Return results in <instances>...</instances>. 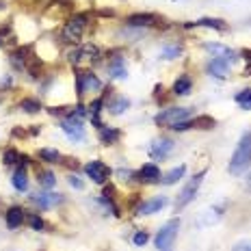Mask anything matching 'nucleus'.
Listing matches in <instances>:
<instances>
[{
    "label": "nucleus",
    "instance_id": "nucleus-5",
    "mask_svg": "<svg viewBox=\"0 0 251 251\" xmlns=\"http://www.w3.org/2000/svg\"><path fill=\"white\" fill-rule=\"evenodd\" d=\"M177 229H180V219H171V221H167L163 227L158 229V234H156V249L158 251H171L174 247V240L177 236Z\"/></svg>",
    "mask_w": 251,
    "mask_h": 251
},
{
    "label": "nucleus",
    "instance_id": "nucleus-1",
    "mask_svg": "<svg viewBox=\"0 0 251 251\" xmlns=\"http://www.w3.org/2000/svg\"><path fill=\"white\" fill-rule=\"evenodd\" d=\"M251 167V132H247L240 137L236 150H234L232 158H229V165H227V171L232 176H243L247 174V169Z\"/></svg>",
    "mask_w": 251,
    "mask_h": 251
},
{
    "label": "nucleus",
    "instance_id": "nucleus-17",
    "mask_svg": "<svg viewBox=\"0 0 251 251\" xmlns=\"http://www.w3.org/2000/svg\"><path fill=\"white\" fill-rule=\"evenodd\" d=\"M104 111V96L102 98H96L91 104L87 106V115H89V119H91V124L93 126H98V128H102V119H100V115Z\"/></svg>",
    "mask_w": 251,
    "mask_h": 251
},
{
    "label": "nucleus",
    "instance_id": "nucleus-32",
    "mask_svg": "<svg viewBox=\"0 0 251 251\" xmlns=\"http://www.w3.org/2000/svg\"><path fill=\"white\" fill-rule=\"evenodd\" d=\"M26 221H28V226L30 229H35V232H41V229L46 227V223H44V219L39 217V214H28L26 217Z\"/></svg>",
    "mask_w": 251,
    "mask_h": 251
},
{
    "label": "nucleus",
    "instance_id": "nucleus-4",
    "mask_svg": "<svg viewBox=\"0 0 251 251\" xmlns=\"http://www.w3.org/2000/svg\"><path fill=\"white\" fill-rule=\"evenodd\" d=\"M203 177H206V169H201L200 174H195V176L191 177V180L186 182V186L182 188L180 195H177V200H176V208H177V210H184L188 203L195 200V195H197V191H200Z\"/></svg>",
    "mask_w": 251,
    "mask_h": 251
},
{
    "label": "nucleus",
    "instance_id": "nucleus-14",
    "mask_svg": "<svg viewBox=\"0 0 251 251\" xmlns=\"http://www.w3.org/2000/svg\"><path fill=\"white\" fill-rule=\"evenodd\" d=\"M24 219H26V210L20 206H11L7 212H4V221H7L9 229H18L24 223Z\"/></svg>",
    "mask_w": 251,
    "mask_h": 251
},
{
    "label": "nucleus",
    "instance_id": "nucleus-26",
    "mask_svg": "<svg viewBox=\"0 0 251 251\" xmlns=\"http://www.w3.org/2000/svg\"><path fill=\"white\" fill-rule=\"evenodd\" d=\"M37 182H39L41 188L50 191V188L56 186V176L52 174V171H48V169H41V171H37Z\"/></svg>",
    "mask_w": 251,
    "mask_h": 251
},
{
    "label": "nucleus",
    "instance_id": "nucleus-34",
    "mask_svg": "<svg viewBox=\"0 0 251 251\" xmlns=\"http://www.w3.org/2000/svg\"><path fill=\"white\" fill-rule=\"evenodd\" d=\"M148 240H150V234L145 232V229H139V232L132 236V243L137 245V247H143V245L148 243Z\"/></svg>",
    "mask_w": 251,
    "mask_h": 251
},
{
    "label": "nucleus",
    "instance_id": "nucleus-7",
    "mask_svg": "<svg viewBox=\"0 0 251 251\" xmlns=\"http://www.w3.org/2000/svg\"><path fill=\"white\" fill-rule=\"evenodd\" d=\"M85 174L91 177L96 184H104V182L111 177V167L104 165L102 160H91V163L85 165Z\"/></svg>",
    "mask_w": 251,
    "mask_h": 251
},
{
    "label": "nucleus",
    "instance_id": "nucleus-38",
    "mask_svg": "<svg viewBox=\"0 0 251 251\" xmlns=\"http://www.w3.org/2000/svg\"><path fill=\"white\" fill-rule=\"evenodd\" d=\"M245 186H247V191L251 193V171L247 174V177H245Z\"/></svg>",
    "mask_w": 251,
    "mask_h": 251
},
{
    "label": "nucleus",
    "instance_id": "nucleus-11",
    "mask_svg": "<svg viewBox=\"0 0 251 251\" xmlns=\"http://www.w3.org/2000/svg\"><path fill=\"white\" fill-rule=\"evenodd\" d=\"M160 177H163V176H160V169L154 163L143 165L137 171V180L143 182V184H156V182H160Z\"/></svg>",
    "mask_w": 251,
    "mask_h": 251
},
{
    "label": "nucleus",
    "instance_id": "nucleus-23",
    "mask_svg": "<svg viewBox=\"0 0 251 251\" xmlns=\"http://www.w3.org/2000/svg\"><path fill=\"white\" fill-rule=\"evenodd\" d=\"M191 89H193L191 76L182 74V76L174 82V96H188V93H191Z\"/></svg>",
    "mask_w": 251,
    "mask_h": 251
},
{
    "label": "nucleus",
    "instance_id": "nucleus-20",
    "mask_svg": "<svg viewBox=\"0 0 251 251\" xmlns=\"http://www.w3.org/2000/svg\"><path fill=\"white\" fill-rule=\"evenodd\" d=\"M193 26H203V28H214V30H227V24L223 22V20H219V18H201V20H197V22H188L186 24V28H193Z\"/></svg>",
    "mask_w": 251,
    "mask_h": 251
},
{
    "label": "nucleus",
    "instance_id": "nucleus-33",
    "mask_svg": "<svg viewBox=\"0 0 251 251\" xmlns=\"http://www.w3.org/2000/svg\"><path fill=\"white\" fill-rule=\"evenodd\" d=\"M18 160H20V154H18V150H13V148H9V150L2 154V163L7 165V167H9V165H15Z\"/></svg>",
    "mask_w": 251,
    "mask_h": 251
},
{
    "label": "nucleus",
    "instance_id": "nucleus-10",
    "mask_svg": "<svg viewBox=\"0 0 251 251\" xmlns=\"http://www.w3.org/2000/svg\"><path fill=\"white\" fill-rule=\"evenodd\" d=\"M174 148H176V143L171 139H167V137L156 139L154 143H151V148H150V156H151V158H156V160L167 158V156L174 151Z\"/></svg>",
    "mask_w": 251,
    "mask_h": 251
},
{
    "label": "nucleus",
    "instance_id": "nucleus-36",
    "mask_svg": "<svg viewBox=\"0 0 251 251\" xmlns=\"http://www.w3.org/2000/svg\"><path fill=\"white\" fill-rule=\"evenodd\" d=\"M117 176L122 177L124 182H128V180H132V176H134V174H132L130 169H119V171H117Z\"/></svg>",
    "mask_w": 251,
    "mask_h": 251
},
{
    "label": "nucleus",
    "instance_id": "nucleus-13",
    "mask_svg": "<svg viewBox=\"0 0 251 251\" xmlns=\"http://www.w3.org/2000/svg\"><path fill=\"white\" fill-rule=\"evenodd\" d=\"M108 76L115 78V80H126V78H128V67H126L124 56L117 54L108 61Z\"/></svg>",
    "mask_w": 251,
    "mask_h": 251
},
{
    "label": "nucleus",
    "instance_id": "nucleus-15",
    "mask_svg": "<svg viewBox=\"0 0 251 251\" xmlns=\"http://www.w3.org/2000/svg\"><path fill=\"white\" fill-rule=\"evenodd\" d=\"M30 200L37 203L41 210H46V208H52V206H56V203H61V201H63V195H59V193L46 191V193H39V195H33Z\"/></svg>",
    "mask_w": 251,
    "mask_h": 251
},
{
    "label": "nucleus",
    "instance_id": "nucleus-9",
    "mask_svg": "<svg viewBox=\"0 0 251 251\" xmlns=\"http://www.w3.org/2000/svg\"><path fill=\"white\" fill-rule=\"evenodd\" d=\"M169 203V200L167 197H151V200H143L137 203V208H134V212L137 214H154V212H160L163 208Z\"/></svg>",
    "mask_w": 251,
    "mask_h": 251
},
{
    "label": "nucleus",
    "instance_id": "nucleus-37",
    "mask_svg": "<svg viewBox=\"0 0 251 251\" xmlns=\"http://www.w3.org/2000/svg\"><path fill=\"white\" fill-rule=\"evenodd\" d=\"M232 251H251V243H238Z\"/></svg>",
    "mask_w": 251,
    "mask_h": 251
},
{
    "label": "nucleus",
    "instance_id": "nucleus-28",
    "mask_svg": "<svg viewBox=\"0 0 251 251\" xmlns=\"http://www.w3.org/2000/svg\"><path fill=\"white\" fill-rule=\"evenodd\" d=\"M214 117L210 115H197V117H193V128H200V130H210L214 128Z\"/></svg>",
    "mask_w": 251,
    "mask_h": 251
},
{
    "label": "nucleus",
    "instance_id": "nucleus-8",
    "mask_svg": "<svg viewBox=\"0 0 251 251\" xmlns=\"http://www.w3.org/2000/svg\"><path fill=\"white\" fill-rule=\"evenodd\" d=\"M61 130L72 141H85V126H82V119H78V117L61 119Z\"/></svg>",
    "mask_w": 251,
    "mask_h": 251
},
{
    "label": "nucleus",
    "instance_id": "nucleus-27",
    "mask_svg": "<svg viewBox=\"0 0 251 251\" xmlns=\"http://www.w3.org/2000/svg\"><path fill=\"white\" fill-rule=\"evenodd\" d=\"M20 108H22L24 113H30V115H35V113H39L41 108V102L37 100V98H24L22 102H20Z\"/></svg>",
    "mask_w": 251,
    "mask_h": 251
},
{
    "label": "nucleus",
    "instance_id": "nucleus-29",
    "mask_svg": "<svg viewBox=\"0 0 251 251\" xmlns=\"http://www.w3.org/2000/svg\"><path fill=\"white\" fill-rule=\"evenodd\" d=\"M236 104L245 111H251V89H243L236 93Z\"/></svg>",
    "mask_w": 251,
    "mask_h": 251
},
{
    "label": "nucleus",
    "instance_id": "nucleus-16",
    "mask_svg": "<svg viewBox=\"0 0 251 251\" xmlns=\"http://www.w3.org/2000/svg\"><path fill=\"white\" fill-rule=\"evenodd\" d=\"M158 22V18H156L154 13H134L130 15L128 20H126V24L132 26V28H143V26H154Z\"/></svg>",
    "mask_w": 251,
    "mask_h": 251
},
{
    "label": "nucleus",
    "instance_id": "nucleus-2",
    "mask_svg": "<svg viewBox=\"0 0 251 251\" xmlns=\"http://www.w3.org/2000/svg\"><path fill=\"white\" fill-rule=\"evenodd\" d=\"M87 24H89V13H76L74 18L67 20L65 28H63V39H65L67 44H78L82 33H85Z\"/></svg>",
    "mask_w": 251,
    "mask_h": 251
},
{
    "label": "nucleus",
    "instance_id": "nucleus-31",
    "mask_svg": "<svg viewBox=\"0 0 251 251\" xmlns=\"http://www.w3.org/2000/svg\"><path fill=\"white\" fill-rule=\"evenodd\" d=\"M80 54L82 59H89V61H98L100 59V50L96 48V46H80Z\"/></svg>",
    "mask_w": 251,
    "mask_h": 251
},
{
    "label": "nucleus",
    "instance_id": "nucleus-6",
    "mask_svg": "<svg viewBox=\"0 0 251 251\" xmlns=\"http://www.w3.org/2000/svg\"><path fill=\"white\" fill-rule=\"evenodd\" d=\"M102 80L93 72H76V93L82 98L87 91H100Z\"/></svg>",
    "mask_w": 251,
    "mask_h": 251
},
{
    "label": "nucleus",
    "instance_id": "nucleus-19",
    "mask_svg": "<svg viewBox=\"0 0 251 251\" xmlns=\"http://www.w3.org/2000/svg\"><path fill=\"white\" fill-rule=\"evenodd\" d=\"M98 139L104 145H113L122 139V132L117 128H111V126H102V128H98Z\"/></svg>",
    "mask_w": 251,
    "mask_h": 251
},
{
    "label": "nucleus",
    "instance_id": "nucleus-22",
    "mask_svg": "<svg viewBox=\"0 0 251 251\" xmlns=\"http://www.w3.org/2000/svg\"><path fill=\"white\" fill-rule=\"evenodd\" d=\"M11 184H13V188L18 193H24L26 188H28V176H26L24 167H18V169H15V174L11 177Z\"/></svg>",
    "mask_w": 251,
    "mask_h": 251
},
{
    "label": "nucleus",
    "instance_id": "nucleus-21",
    "mask_svg": "<svg viewBox=\"0 0 251 251\" xmlns=\"http://www.w3.org/2000/svg\"><path fill=\"white\" fill-rule=\"evenodd\" d=\"M128 106H130V100L126 96H117V98H113V100L106 104V108H108V113L111 115H122V113L128 111Z\"/></svg>",
    "mask_w": 251,
    "mask_h": 251
},
{
    "label": "nucleus",
    "instance_id": "nucleus-35",
    "mask_svg": "<svg viewBox=\"0 0 251 251\" xmlns=\"http://www.w3.org/2000/svg\"><path fill=\"white\" fill-rule=\"evenodd\" d=\"M67 182H70V186H72V188H76V191H82V188H85V182H82L76 174H72L70 177H67Z\"/></svg>",
    "mask_w": 251,
    "mask_h": 251
},
{
    "label": "nucleus",
    "instance_id": "nucleus-25",
    "mask_svg": "<svg viewBox=\"0 0 251 251\" xmlns=\"http://www.w3.org/2000/svg\"><path fill=\"white\" fill-rule=\"evenodd\" d=\"M186 174V167L184 165H180V167H176V169H171L169 174H165L163 177H160V184H165V186H171V184H176L177 180H182V176Z\"/></svg>",
    "mask_w": 251,
    "mask_h": 251
},
{
    "label": "nucleus",
    "instance_id": "nucleus-3",
    "mask_svg": "<svg viewBox=\"0 0 251 251\" xmlns=\"http://www.w3.org/2000/svg\"><path fill=\"white\" fill-rule=\"evenodd\" d=\"M193 115V111L188 106H169L165 111H160L158 115L154 117V124L156 126H163V128H171L174 124L177 122H184Z\"/></svg>",
    "mask_w": 251,
    "mask_h": 251
},
{
    "label": "nucleus",
    "instance_id": "nucleus-39",
    "mask_svg": "<svg viewBox=\"0 0 251 251\" xmlns=\"http://www.w3.org/2000/svg\"><path fill=\"white\" fill-rule=\"evenodd\" d=\"M240 54H243L245 59H247V61L251 63V50H243V52H240Z\"/></svg>",
    "mask_w": 251,
    "mask_h": 251
},
{
    "label": "nucleus",
    "instance_id": "nucleus-18",
    "mask_svg": "<svg viewBox=\"0 0 251 251\" xmlns=\"http://www.w3.org/2000/svg\"><path fill=\"white\" fill-rule=\"evenodd\" d=\"M208 74L214 76V78H226L229 74V63L223 61V59H210L206 65Z\"/></svg>",
    "mask_w": 251,
    "mask_h": 251
},
{
    "label": "nucleus",
    "instance_id": "nucleus-24",
    "mask_svg": "<svg viewBox=\"0 0 251 251\" xmlns=\"http://www.w3.org/2000/svg\"><path fill=\"white\" fill-rule=\"evenodd\" d=\"M39 160H44V163L48 165H54V163H63V154L59 150H52V148H44L39 150Z\"/></svg>",
    "mask_w": 251,
    "mask_h": 251
},
{
    "label": "nucleus",
    "instance_id": "nucleus-12",
    "mask_svg": "<svg viewBox=\"0 0 251 251\" xmlns=\"http://www.w3.org/2000/svg\"><path fill=\"white\" fill-rule=\"evenodd\" d=\"M203 48L210 52L212 59H223V61H227V63H234V61L238 59L236 52H234L232 48H227V46H223V44H206Z\"/></svg>",
    "mask_w": 251,
    "mask_h": 251
},
{
    "label": "nucleus",
    "instance_id": "nucleus-30",
    "mask_svg": "<svg viewBox=\"0 0 251 251\" xmlns=\"http://www.w3.org/2000/svg\"><path fill=\"white\" fill-rule=\"evenodd\" d=\"M180 54H182V46H165V48L160 50V59H165V61L177 59Z\"/></svg>",
    "mask_w": 251,
    "mask_h": 251
}]
</instances>
